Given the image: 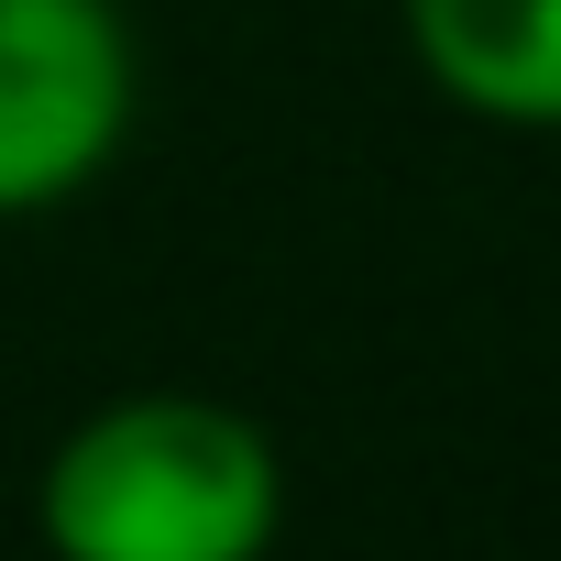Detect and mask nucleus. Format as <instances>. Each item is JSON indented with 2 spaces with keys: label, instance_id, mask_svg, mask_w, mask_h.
Segmentation results:
<instances>
[{
  "label": "nucleus",
  "instance_id": "obj_2",
  "mask_svg": "<svg viewBox=\"0 0 561 561\" xmlns=\"http://www.w3.org/2000/svg\"><path fill=\"white\" fill-rule=\"evenodd\" d=\"M144 122V34L122 0H0V231L89 198Z\"/></svg>",
  "mask_w": 561,
  "mask_h": 561
},
{
  "label": "nucleus",
  "instance_id": "obj_1",
  "mask_svg": "<svg viewBox=\"0 0 561 561\" xmlns=\"http://www.w3.org/2000/svg\"><path fill=\"white\" fill-rule=\"evenodd\" d=\"M34 528L67 561H253L287 528V451L231 397L144 386L45 451Z\"/></svg>",
  "mask_w": 561,
  "mask_h": 561
},
{
  "label": "nucleus",
  "instance_id": "obj_3",
  "mask_svg": "<svg viewBox=\"0 0 561 561\" xmlns=\"http://www.w3.org/2000/svg\"><path fill=\"white\" fill-rule=\"evenodd\" d=\"M408 67L484 133H561V0H397Z\"/></svg>",
  "mask_w": 561,
  "mask_h": 561
}]
</instances>
